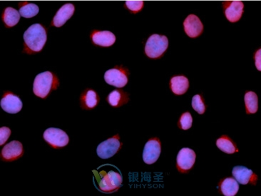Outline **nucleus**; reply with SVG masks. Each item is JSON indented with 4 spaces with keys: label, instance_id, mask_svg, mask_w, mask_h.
I'll use <instances>...</instances> for the list:
<instances>
[{
    "label": "nucleus",
    "instance_id": "nucleus-1",
    "mask_svg": "<svg viewBox=\"0 0 261 196\" xmlns=\"http://www.w3.org/2000/svg\"><path fill=\"white\" fill-rule=\"evenodd\" d=\"M46 39V31L42 24L32 25L24 32L25 50L28 53L39 52L45 45Z\"/></svg>",
    "mask_w": 261,
    "mask_h": 196
},
{
    "label": "nucleus",
    "instance_id": "nucleus-2",
    "mask_svg": "<svg viewBox=\"0 0 261 196\" xmlns=\"http://www.w3.org/2000/svg\"><path fill=\"white\" fill-rule=\"evenodd\" d=\"M96 185L101 191L113 192L117 191L122 185L121 174L112 170L97 171L94 172Z\"/></svg>",
    "mask_w": 261,
    "mask_h": 196
},
{
    "label": "nucleus",
    "instance_id": "nucleus-3",
    "mask_svg": "<svg viewBox=\"0 0 261 196\" xmlns=\"http://www.w3.org/2000/svg\"><path fill=\"white\" fill-rule=\"evenodd\" d=\"M58 85V79L53 73L50 71L41 73L36 76L34 81V94L38 97L44 99L51 91L56 89Z\"/></svg>",
    "mask_w": 261,
    "mask_h": 196
},
{
    "label": "nucleus",
    "instance_id": "nucleus-4",
    "mask_svg": "<svg viewBox=\"0 0 261 196\" xmlns=\"http://www.w3.org/2000/svg\"><path fill=\"white\" fill-rule=\"evenodd\" d=\"M169 46V40L164 35H153L148 39L145 46V53L151 59L159 58L164 54Z\"/></svg>",
    "mask_w": 261,
    "mask_h": 196
},
{
    "label": "nucleus",
    "instance_id": "nucleus-5",
    "mask_svg": "<svg viewBox=\"0 0 261 196\" xmlns=\"http://www.w3.org/2000/svg\"><path fill=\"white\" fill-rule=\"evenodd\" d=\"M44 139L54 149L64 147L69 144V138L67 133L62 129L49 128L44 133Z\"/></svg>",
    "mask_w": 261,
    "mask_h": 196
},
{
    "label": "nucleus",
    "instance_id": "nucleus-6",
    "mask_svg": "<svg viewBox=\"0 0 261 196\" xmlns=\"http://www.w3.org/2000/svg\"><path fill=\"white\" fill-rule=\"evenodd\" d=\"M119 138V135H116L112 138L101 143L96 149L98 156L102 159H108L114 156L121 147V143Z\"/></svg>",
    "mask_w": 261,
    "mask_h": 196
},
{
    "label": "nucleus",
    "instance_id": "nucleus-7",
    "mask_svg": "<svg viewBox=\"0 0 261 196\" xmlns=\"http://www.w3.org/2000/svg\"><path fill=\"white\" fill-rule=\"evenodd\" d=\"M161 143L159 138L150 139L145 145L143 151V160L146 164L154 163L161 154Z\"/></svg>",
    "mask_w": 261,
    "mask_h": 196
},
{
    "label": "nucleus",
    "instance_id": "nucleus-8",
    "mask_svg": "<svg viewBox=\"0 0 261 196\" xmlns=\"http://www.w3.org/2000/svg\"><path fill=\"white\" fill-rule=\"evenodd\" d=\"M196 153L193 150L184 148L177 156V169L180 173H187L194 166Z\"/></svg>",
    "mask_w": 261,
    "mask_h": 196
},
{
    "label": "nucleus",
    "instance_id": "nucleus-9",
    "mask_svg": "<svg viewBox=\"0 0 261 196\" xmlns=\"http://www.w3.org/2000/svg\"><path fill=\"white\" fill-rule=\"evenodd\" d=\"M105 79L110 85L117 88H122L127 83L128 76L124 69L114 68L106 71Z\"/></svg>",
    "mask_w": 261,
    "mask_h": 196
},
{
    "label": "nucleus",
    "instance_id": "nucleus-10",
    "mask_svg": "<svg viewBox=\"0 0 261 196\" xmlns=\"http://www.w3.org/2000/svg\"><path fill=\"white\" fill-rule=\"evenodd\" d=\"M1 106L9 114H17L22 108V101L11 92H6L1 100Z\"/></svg>",
    "mask_w": 261,
    "mask_h": 196
},
{
    "label": "nucleus",
    "instance_id": "nucleus-11",
    "mask_svg": "<svg viewBox=\"0 0 261 196\" xmlns=\"http://www.w3.org/2000/svg\"><path fill=\"white\" fill-rule=\"evenodd\" d=\"M186 33L191 38H196L201 35L203 30V25L199 18L194 14L188 16L184 22Z\"/></svg>",
    "mask_w": 261,
    "mask_h": 196
},
{
    "label": "nucleus",
    "instance_id": "nucleus-12",
    "mask_svg": "<svg viewBox=\"0 0 261 196\" xmlns=\"http://www.w3.org/2000/svg\"><path fill=\"white\" fill-rule=\"evenodd\" d=\"M23 155V146L20 142L12 141L2 150L1 157L3 160L11 161L17 160Z\"/></svg>",
    "mask_w": 261,
    "mask_h": 196
},
{
    "label": "nucleus",
    "instance_id": "nucleus-13",
    "mask_svg": "<svg viewBox=\"0 0 261 196\" xmlns=\"http://www.w3.org/2000/svg\"><path fill=\"white\" fill-rule=\"evenodd\" d=\"M225 14L230 22L240 20L244 12V5L241 1L228 2L225 4Z\"/></svg>",
    "mask_w": 261,
    "mask_h": 196
},
{
    "label": "nucleus",
    "instance_id": "nucleus-14",
    "mask_svg": "<svg viewBox=\"0 0 261 196\" xmlns=\"http://www.w3.org/2000/svg\"><path fill=\"white\" fill-rule=\"evenodd\" d=\"M232 174L237 182L241 184L246 185L248 183H252L255 185L256 183V175L253 174L252 170H250L246 167L240 166V165L234 167Z\"/></svg>",
    "mask_w": 261,
    "mask_h": 196
},
{
    "label": "nucleus",
    "instance_id": "nucleus-15",
    "mask_svg": "<svg viewBox=\"0 0 261 196\" xmlns=\"http://www.w3.org/2000/svg\"><path fill=\"white\" fill-rule=\"evenodd\" d=\"M75 7L72 4H66L61 7L53 20V26L60 27L65 24L68 19H70L74 13Z\"/></svg>",
    "mask_w": 261,
    "mask_h": 196
},
{
    "label": "nucleus",
    "instance_id": "nucleus-16",
    "mask_svg": "<svg viewBox=\"0 0 261 196\" xmlns=\"http://www.w3.org/2000/svg\"><path fill=\"white\" fill-rule=\"evenodd\" d=\"M92 42L96 45L108 47L113 45L116 42V37L112 32L109 31H96L92 35Z\"/></svg>",
    "mask_w": 261,
    "mask_h": 196
},
{
    "label": "nucleus",
    "instance_id": "nucleus-17",
    "mask_svg": "<svg viewBox=\"0 0 261 196\" xmlns=\"http://www.w3.org/2000/svg\"><path fill=\"white\" fill-rule=\"evenodd\" d=\"M170 87L176 95H182L187 92L189 87V81L184 76H174L171 79Z\"/></svg>",
    "mask_w": 261,
    "mask_h": 196
},
{
    "label": "nucleus",
    "instance_id": "nucleus-18",
    "mask_svg": "<svg viewBox=\"0 0 261 196\" xmlns=\"http://www.w3.org/2000/svg\"><path fill=\"white\" fill-rule=\"evenodd\" d=\"M111 106L120 107L128 101V95L122 90H114L107 97Z\"/></svg>",
    "mask_w": 261,
    "mask_h": 196
},
{
    "label": "nucleus",
    "instance_id": "nucleus-19",
    "mask_svg": "<svg viewBox=\"0 0 261 196\" xmlns=\"http://www.w3.org/2000/svg\"><path fill=\"white\" fill-rule=\"evenodd\" d=\"M239 190V184L237 180L233 178H227L223 180L221 184V190L223 195L234 196Z\"/></svg>",
    "mask_w": 261,
    "mask_h": 196
},
{
    "label": "nucleus",
    "instance_id": "nucleus-20",
    "mask_svg": "<svg viewBox=\"0 0 261 196\" xmlns=\"http://www.w3.org/2000/svg\"><path fill=\"white\" fill-rule=\"evenodd\" d=\"M82 106L85 109H92L97 106L99 98L94 91L88 90L83 94L81 98Z\"/></svg>",
    "mask_w": 261,
    "mask_h": 196
},
{
    "label": "nucleus",
    "instance_id": "nucleus-21",
    "mask_svg": "<svg viewBox=\"0 0 261 196\" xmlns=\"http://www.w3.org/2000/svg\"><path fill=\"white\" fill-rule=\"evenodd\" d=\"M216 146L223 152L228 153V154H233L234 153L239 151L236 144L227 135H222L221 138L218 139L216 141Z\"/></svg>",
    "mask_w": 261,
    "mask_h": 196
},
{
    "label": "nucleus",
    "instance_id": "nucleus-22",
    "mask_svg": "<svg viewBox=\"0 0 261 196\" xmlns=\"http://www.w3.org/2000/svg\"><path fill=\"white\" fill-rule=\"evenodd\" d=\"M245 104H246V113L253 114L258 111V96L253 92H248L244 96Z\"/></svg>",
    "mask_w": 261,
    "mask_h": 196
},
{
    "label": "nucleus",
    "instance_id": "nucleus-23",
    "mask_svg": "<svg viewBox=\"0 0 261 196\" xmlns=\"http://www.w3.org/2000/svg\"><path fill=\"white\" fill-rule=\"evenodd\" d=\"M20 13L12 7L5 9L3 14V20L8 27L15 26L20 19Z\"/></svg>",
    "mask_w": 261,
    "mask_h": 196
},
{
    "label": "nucleus",
    "instance_id": "nucleus-24",
    "mask_svg": "<svg viewBox=\"0 0 261 196\" xmlns=\"http://www.w3.org/2000/svg\"><path fill=\"white\" fill-rule=\"evenodd\" d=\"M39 7L35 4L28 3L19 9V13L24 18H32L39 13Z\"/></svg>",
    "mask_w": 261,
    "mask_h": 196
},
{
    "label": "nucleus",
    "instance_id": "nucleus-25",
    "mask_svg": "<svg viewBox=\"0 0 261 196\" xmlns=\"http://www.w3.org/2000/svg\"><path fill=\"white\" fill-rule=\"evenodd\" d=\"M192 107L199 114H203L205 111V103L201 95H195L192 99Z\"/></svg>",
    "mask_w": 261,
    "mask_h": 196
},
{
    "label": "nucleus",
    "instance_id": "nucleus-26",
    "mask_svg": "<svg viewBox=\"0 0 261 196\" xmlns=\"http://www.w3.org/2000/svg\"><path fill=\"white\" fill-rule=\"evenodd\" d=\"M193 119L189 112L184 113L179 121L180 128L184 130L189 129L192 126Z\"/></svg>",
    "mask_w": 261,
    "mask_h": 196
},
{
    "label": "nucleus",
    "instance_id": "nucleus-27",
    "mask_svg": "<svg viewBox=\"0 0 261 196\" xmlns=\"http://www.w3.org/2000/svg\"><path fill=\"white\" fill-rule=\"evenodd\" d=\"M126 6L128 10L137 13L142 10L144 7V2L143 1H126Z\"/></svg>",
    "mask_w": 261,
    "mask_h": 196
},
{
    "label": "nucleus",
    "instance_id": "nucleus-28",
    "mask_svg": "<svg viewBox=\"0 0 261 196\" xmlns=\"http://www.w3.org/2000/svg\"><path fill=\"white\" fill-rule=\"evenodd\" d=\"M11 134V130L7 127H2L0 128V137H1V141H0V145L3 146L5 142H7V139L9 138Z\"/></svg>",
    "mask_w": 261,
    "mask_h": 196
},
{
    "label": "nucleus",
    "instance_id": "nucleus-29",
    "mask_svg": "<svg viewBox=\"0 0 261 196\" xmlns=\"http://www.w3.org/2000/svg\"><path fill=\"white\" fill-rule=\"evenodd\" d=\"M255 67L258 70L260 71V49H259L255 54Z\"/></svg>",
    "mask_w": 261,
    "mask_h": 196
}]
</instances>
